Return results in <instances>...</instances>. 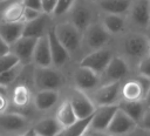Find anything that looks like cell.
Listing matches in <instances>:
<instances>
[{"mask_svg": "<svg viewBox=\"0 0 150 136\" xmlns=\"http://www.w3.org/2000/svg\"><path fill=\"white\" fill-rule=\"evenodd\" d=\"M121 47L123 52L121 56H123L127 60L129 66L131 62L135 63L136 66L138 61L150 52L148 35L142 32H136V30L129 32L123 36Z\"/></svg>", "mask_w": 150, "mask_h": 136, "instance_id": "cell-1", "label": "cell"}, {"mask_svg": "<svg viewBox=\"0 0 150 136\" xmlns=\"http://www.w3.org/2000/svg\"><path fill=\"white\" fill-rule=\"evenodd\" d=\"M54 33L70 56L76 55L82 49V33L70 21L61 20L55 23Z\"/></svg>", "mask_w": 150, "mask_h": 136, "instance_id": "cell-2", "label": "cell"}, {"mask_svg": "<svg viewBox=\"0 0 150 136\" xmlns=\"http://www.w3.org/2000/svg\"><path fill=\"white\" fill-rule=\"evenodd\" d=\"M33 87L36 90H59L66 80L60 69L55 67L33 66Z\"/></svg>", "mask_w": 150, "mask_h": 136, "instance_id": "cell-3", "label": "cell"}, {"mask_svg": "<svg viewBox=\"0 0 150 136\" xmlns=\"http://www.w3.org/2000/svg\"><path fill=\"white\" fill-rule=\"evenodd\" d=\"M150 87V80L139 75L134 77H127L121 82L120 88V101L138 102L144 101Z\"/></svg>", "mask_w": 150, "mask_h": 136, "instance_id": "cell-4", "label": "cell"}, {"mask_svg": "<svg viewBox=\"0 0 150 136\" xmlns=\"http://www.w3.org/2000/svg\"><path fill=\"white\" fill-rule=\"evenodd\" d=\"M110 39L111 34L103 27L101 21H94L82 33V48H87L89 52L101 49L107 47Z\"/></svg>", "mask_w": 150, "mask_h": 136, "instance_id": "cell-5", "label": "cell"}, {"mask_svg": "<svg viewBox=\"0 0 150 136\" xmlns=\"http://www.w3.org/2000/svg\"><path fill=\"white\" fill-rule=\"evenodd\" d=\"M130 74V66L121 55H114L107 68L100 75V86L122 82Z\"/></svg>", "mask_w": 150, "mask_h": 136, "instance_id": "cell-6", "label": "cell"}, {"mask_svg": "<svg viewBox=\"0 0 150 136\" xmlns=\"http://www.w3.org/2000/svg\"><path fill=\"white\" fill-rule=\"evenodd\" d=\"M114 55L115 54L111 48L104 47L101 49H96V50L87 53L83 57H81L79 61V66L86 67V68L95 72L96 74L101 75L103 73V70L107 68V66L109 64V62Z\"/></svg>", "mask_w": 150, "mask_h": 136, "instance_id": "cell-7", "label": "cell"}, {"mask_svg": "<svg viewBox=\"0 0 150 136\" xmlns=\"http://www.w3.org/2000/svg\"><path fill=\"white\" fill-rule=\"evenodd\" d=\"M68 21H70L81 33L94 22V11L87 0H76L70 12L68 13Z\"/></svg>", "mask_w": 150, "mask_h": 136, "instance_id": "cell-8", "label": "cell"}, {"mask_svg": "<svg viewBox=\"0 0 150 136\" xmlns=\"http://www.w3.org/2000/svg\"><path fill=\"white\" fill-rule=\"evenodd\" d=\"M120 88H121V82L101 84L95 90H93L90 94H88V96L95 107L115 106L121 100Z\"/></svg>", "mask_w": 150, "mask_h": 136, "instance_id": "cell-9", "label": "cell"}, {"mask_svg": "<svg viewBox=\"0 0 150 136\" xmlns=\"http://www.w3.org/2000/svg\"><path fill=\"white\" fill-rule=\"evenodd\" d=\"M30 129L28 118L14 111H5L0 114V130L4 132H8L9 135L13 134H23Z\"/></svg>", "mask_w": 150, "mask_h": 136, "instance_id": "cell-10", "label": "cell"}, {"mask_svg": "<svg viewBox=\"0 0 150 136\" xmlns=\"http://www.w3.org/2000/svg\"><path fill=\"white\" fill-rule=\"evenodd\" d=\"M8 89V100L13 107L18 109H26L27 107H29L30 103H33L34 94L32 91V87L27 81H21L19 79Z\"/></svg>", "mask_w": 150, "mask_h": 136, "instance_id": "cell-11", "label": "cell"}, {"mask_svg": "<svg viewBox=\"0 0 150 136\" xmlns=\"http://www.w3.org/2000/svg\"><path fill=\"white\" fill-rule=\"evenodd\" d=\"M67 98L70 102L77 120H83V118L90 117L96 109V107L89 98L88 94H86L79 89L71 90Z\"/></svg>", "mask_w": 150, "mask_h": 136, "instance_id": "cell-12", "label": "cell"}, {"mask_svg": "<svg viewBox=\"0 0 150 136\" xmlns=\"http://www.w3.org/2000/svg\"><path fill=\"white\" fill-rule=\"evenodd\" d=\"M73 81L75 89L87 94L88 91L91 93L100 86V75L86 67L77 66L73 73Z\"/></svg>", "mask_w": 150, "mask_h": 136, "instance_id": "cell-13", "label": "cell"}, {"mask_svg": "<svg viewBox=\"0 0 150 136\" xmlns=\"http://www.w3.org/2000/svg\"><path fill=\"white\" fill-rule=\"evenodd\" d=\"M36 41L38 39H34V38L21 36L16 42L9 46V53L13 54L21 64L29 66L32 64V59H33V53H34Z\"/></svg>", "mask_w": 150, "mask_h": 136, "instance_id": "cell-14", "label": "cell"}, {"mask_svg": "<svg viewBox=\"0 0 150 136\" xmlns=\"http://www.w3.org/2000/svg\"><path fill=\"white\" fill-rule=\"evenodd\" d=\"M135 128H137V123L121 109H117L105 132L111 136H127Z\"/></svg>", "mask_w": 150, "mask_h": 136, "instance_id": "cell-15", "label": "cell"}, {"mask_svg": "<svg viewBox=\"0 0 150 136\" xmlns=\"http://www.w3.org/2000/svg\"><path fill=\"white\" fill-rule=\"evenodd\" d=\"M52 27H53L52 15L42 13L38 19H35L30 22H25V28H23L22 36L40 39L42 36L47 35Z\"/></svg>", "mask_w": 150, "mask_h": 136, "instance_id": "cell-16", "label": "cell"}, {"mask_svg": "<svg viewBox=\"0 0 150 136\" xmlns=\"http://www.w3.org/2000/svg\"><path fill=\"white\" fill-rule=\"evenodd\" d=\"M23 11L22 0H2L0 1V21L23 22Z\"/></svg>", "mask_w": 150, "mask_h": 136, "instance_id": "cell-17", "label": "cell"}, {"mask_svg": "<svg viewBox=\"0 0 150 136\" xmlns=\"http://www.w3.org/2000/svg\"><path fill=\"white\" fill-rule=\"evenodd\" d=\"M117 109H118L117 104L96 107V109L91 116V120H90L89 129L97 130V131H105L108 125L110 124L115 113L117 111Z\"/></svg>", "mask_w": 150, "mask_h": 136, "instance_id": "cell-18", "label": "cell"}, {"mask_svg": "<svg viewBox=\"0 0 150 136\" xmlns=\"http://www.w3.org/2000/svg\"><path fill=\"white\" fill-rule=\"evenodd\" d=\"M48 41H49V47H50V54H52V62H53V67L60 69L63 66H66L68 63V61L70 60V55L69 53L66 50V48L60 43V41L57 40L55 33H54V25L53 27L49 29L48 34Z\"/></svg>", "mask_w": 150, "mask_h": 136, "instance_id": "cell-19", "label": "cell"}, {"mask_svg": "<svg viewBox=\"0 0 150 136\" xmlns=\"http://www.w3.org/2000/svg\"><path fill=\"white\" fill-rule=\"evenodd\" d=\"M131 22L138 28L150 27V15H149V1L148 0H132L130 11Z\"/></svg>", "mask_w": 150, "mask_h": 136, "instance_id": "cell-20", "label": "cell"}, {"mask_svg": "<svg viewBox=\"0 0 150 136\" xmlns=\"http://www.w3.org/2000/svg\"><path fill=\"white\" fill-rule=\"evenodd\" d=\"M32 64L34 67H52L53 66L50 47H49V41H48L47 35L38 39L35 48H34V53H33Z\"/></svg>", "mask_w": 150, "mask_h": 136, "instance_id": "cell-21", "label": "cell"}, {"mask_svg": "<svg viewBox=\"0 0 150 136\" xmlns=\"http://www.w3.org/2000/svg\"><path fill=\"white\" fill-rule=\"evenodd\" d=\"M59 100V90H36L33 95V106L39 111H48L57 104Z\"/></svg>", "mask_w": 150, "mask_h": 136, "instance_id": "cell-22", "label": "cell"}, {"mask_svg": "<svg viewBox=\"0 0 150 136\" xmlns=\"http://www.w3.org/2000/svg\"><path fill=\"white\" fill-rule=\"evenodd\" d=\"M61 129L62 127L59 124L54 116L43 117L30 127V131L34 134V136H56Z\"/></svg>", "mask_w": 150, "mask_h": 136, "instance_id": "cell-23", "label": "cell"}, {"mask_svg": "<svg viewBox=\"0 0 150 136\" xmlns=\"http://www.w3.org/2000/svg\"><path fill=\"white\" fill-rule=\"evenodd\" d=\"M97 8L103 14H115V15H122L129 13L132 0H98Z\"/></svg>", "mask_w": 150, "mask_h": 136, "instance_id": "cell-24", "label": "cell"}, {"mask_svg": "<svg viewBox=\"0 0 150 136\" xmlns=\"http://www.w3.org/2000/svg\"><path fill=\"white\" fill-rule=\"evenodd\" d=\"M25 22H4L0 21V38L8 45L12 46L23 34Z\"/></svg>", "mask_w": 150, "mask_h": 136, "instance_id": "cell-25", "label": "cell"}, {"mask_svg": "<svg viewBox=\"0 0 150 136\" xmlns=\"http://www.w3.org/2000/svg\"><path fill=\"white\" fill-rule=\"evenodd\" d=\"M54 117L62 128L69 127L77 121V117H76V115L73 110V107H71L70 102L68 101V98H64L59 104Z\"/></svg>", "mask_w": 150, "mask_h": 136, "instance_id": "cell-26", "label": "cell"}, {"mask_svg": "<svg viewBox=\"0 0 150 136\" xmlns=\"http://www.w3.org/2000/svg\"><path fill=\"white\" fill-rule=\"evenodd\" d=\"M118 109H121L123 113H125L130 118H132L137 124L139 120L142 118L144 111L146 110V104L144 101L138 102H127V101H120L117 103Z\"/></svg>", "mask_w": 150, "mask_h": 136, "instance_id": "cell-27", "label": "cell"}, {"mask_svg": "<svg viewBox=\"0 0 150 136\" xmlns=\"http://www.w3.org/2000/svg\"><path fill=\"white\" fill-rule=\"evenodd\" d=\"M101 23L103 27L112 35L121 33L125 27V20L122 15H115V14H103L101 18Z\"/></svg>", "mask_w": 150, "mask_h": 136, "instance_id": "cell-28", "label": "cell"}, {"mask_svg": "<svg viewBox=\"0 0 150 136\" xmlns=\"http://www.w3.org/2000/svg\"><path fill=\"white\" fill-rule=\"evenodd\" d=\"M25 67L26 66H23L19 62L18 64L13 66L12 68H9L6 72H4L2 74H0V88L8 90V88H11L19 80Z\"/></svg>", "mask_w": 150, "mask_h": 136, "instance_id": "cell-29", "label": "cell"}, {"mask_svg": "<svg viewBox=\"0 0 150 136\" xmlns=\"http://www.w3.org/2000/svg\"><path fill=\"white\" fill-rule=\"evenodd\" d=\"M93 116V115H91ZM91 116L88 118H83V120H77L74 124L62 128L61 131L56 135V136H82L83 134H86L89 129L90 125V120Z\"/></svg>", "mask_w": 150, "mask_h": 136, "instance_id": "cell-30", "label": "cell"}, {"mask_svg": "<svg viewBox=\"0 0 150 136\" xmlns=\"http://www.w3.org/2000/svg\"><path fill=\"white\" fill-rule=\"evenodd\" d=\"M76 0H57L56 4H55V7L52 12V18L53 19H59V18H62L64 15H67L71 7L74 6Z\"/></svg>", "mask_w": 150, "mask_h": 136, "instance_id": "cell-31", "label": "cell"}, {"mask_svg": "<svg viewBox=\"0 0 150 136\" xmlns=\"http://www.w3.org/2000/svg\"><path fill=\"white\" fill-rule=\"evenodd\" d=\"M136 70L137 75L150 80V52L138 61L136 64Z\"/></svg>", "mask_w": 150, "mask_h": 136, "instance_id": "cell-32", "label": "cell"}, {"mask_svg": "<svg viewBox=\"0 0 150 136\" xmlns=\"http://www.w3.org/2000/svg\"><path fill=\"white\" fill-rule=\"evenodd\" d=\"M18 63H19V60L11 53L5 56H1L0 57V74H2L4 72H6L7 69L12 68L13 66H15Z\"/></svg>", "mask_w": 150, "mask_h": 136, "instance_id": "cell-33", "label": "cell"}, {"mask_svg": "<svg viewBox=\"0 0 150 136\" xmlns=\"http://www.w3.org/2000/svg\"><path fill=\"white\" fill-rule=\"evenodd\" d=\"M43 12L41 11H36V9H33V8H28V7H25V11H23V22H30L35 19H38Z\"/></svg>", "mask_w": 150, "mask_h": 136, "instance_id": "cell-34", "label": "cell"}, {"mask_svg": "<svg viewBox=\"0 0 150 136\" xmlns=\"http://www.w3.org/2000/svg\"><path fill=\"white\" fill-rule=\"evenodd\" d=\"M9 106V100H8V90L0 88V114L7 111Z\"/></svg>", "mask_w": 150, "mask_h": 136, "instance_id": "cell-35", "label": "cell"}, {"mask_svg": "<svg viewBox=\"0 0 150 136\" xmlns=\"http://www.w3.org/2000/svg\"><path fill=\"white\" fill-rule=\"evenodd\" d=\"M137 127H139V128H142L146 131H150V107H148L146 110L144 111V114H143L142 118L139 120Z\"/></svg>", "mask_w": 150, "mask_h": 136, "instance_id": "cell-36", "label": "cell"}, {"mask_svg": "<svg viewBox=\"0 0 150 136\" xmlns=\"http://www.w3.org/2000/svg\"><path fill=\"white\" fill-rule=\"evenodd\" d=\"M22 4H23L25 7H28V8H33V9L43 12L41 0H22Z\"/></svg>", "mask_w": 150, "mask_h": 136, "instance_id": "cell-37", "label": "cell"}, {"mask_svg": "<svg viewBox=\"0 0 150 136\" xmlns=\"http://www.w3.org/2000/svg\"><path fill=\"white\" fill-rule=\"evenodd\" d=\"M57 0H41L42 2V9H43V13L46 14H52L54 7H55V4H56Z\"/></svg>", "mask_w": 150, "mask_h": 136, "instance_id": "cell-38", "label": "cell"}, {"mask_svg": "<svg viewBox=\"0 0 150 136\" xmlns=\"http://www.w3.org/2000/svg\"><path fill=\"white\" fill-rule=\"evenodd\" d=\"M127 136H150V131H146L139 127L135 128L130 134H128Z\"/></svg>", "mask_w": 150, "mask_h": 136, "instance_id": "cell-39", "label": "cell"}, {"mask_svg": "<svg viewBox=\"0 0 150 136\" xmlns=\"http://www.w3.org/2000/svg\"><path fill=\"white\" fill-rule=\"evenodd\" d=\"M9 54V46L0 38V57Z\"/></svg>", "mask_w": 150, "mask_h": 136, "instance_id": "cell-40", "label": "cell"}, {"mask_svg": "<svg viewBox=\"0 0 150 136\" xmlns=\"http://www.w3.org/2000/svg\"><path fill=\"white\" fill-rule=\"evenodd\" d=\"M88 134L89 136H111L105 131H97V130H91V129H88Z\"/></svg>", "mask_w": 150, "mask_h": 136, "instance_id": "cell-41", "label": "cell"}, {"mask_svg": "<svg viewBox=\"0 0 150 136\" xmlns=\"http://www.w3.org/2000/svg\"><path fill=\"white\" fill-rule=\"evenodd\" d=\"M7 136H34V134L29 129L27 132H23V134H13V135H7Z\"/></svg>", "mask_w": 150, "mask_h": 136, "instance_id": "cell-42", "label": "cell"}, {"mask_svg": "<svg viewBox=\"0 0 150 136\" xmlns=\"http://www.w3.org/2000/svg\"><path fill=\"white\" fill-rule=\"evenodd\" d=\"M146 107H150V87H149V90H148V94L145 96V100H144Z\"/></svg>", "mask_w": 150, "mask_h": 136, "instance_id": "cell-43", "label": "cell"}, {"mask_svg": "<svg viewBox=\"0 0 150 136\" xmlns=\"http://www.w3.org/2000/svg\"><path fill=\"white\" fill-rule=\"evenodd\" d=\"M87 1H89V2H97L98 0H87Z\"/></svg>", "mask_w": 150, "mask_h": 136, "instance_id": "cell-44", "label": "cell"}, {"mask_svg": "<svg viewBox=\"0 0 150 136\" xmlns=\"http://www.w3.org/2000/svg\"><path fill=\"white\" fill-rule=\"evenodd\" d=\"M148 35V39H149V48H150V34H146Z\"/></svg>", "mask_w": 150, "mask_h": 136, "instance_id": "cell-45", "label": "cell"}, {"mask_svg": "<svg viewBox=\"0 0 150 136\" xmlns=\"http://www.w3.org/2000/svg\"><path fill=\"white\" fill-rule=\"evenodd\" d=\"M82 136H89V134H88V131H87V132H86V134H83V135H82Z\"/></svg>", "mask_w": 150, "mask_h": 136, "instance_id": "cell-46", "label": "cell"}, {"mask_svg": "<svg viewBox=\"0 0 150 136\" xmlns=\"http://www.w3.org/2000/svg\"><path fill=\"white\" fill-rule=\"evenodd\" d=\"M149 15H150V1H149Z\"/></svg>", "mask_w": 150, "mask_h": 136, "instance_id": "cell-47", "label": "cell"}, {"mask_svg": "<svg viewBox=\"0 0 150 136\" xmlns=\"http://www.w3.org/2000/svg\"><path fill=\"white\" fill-rule=\"evenodd\" d=\"M148 1H150V0H148Z\"/></svg>", "mask_w": 150, "mask_h": 136, "instance_id": "cell-48", "label": "cell"}, {"mask_svg": "<svg viewBox=\"0 0 150 136\" xmlns=\"http://www.w3.org/2000/svg\"><path fill=\"white\" fill-rule=\"evenodd\" d=\"M0 1H2V0H0Z\"/></svg>", "mask_w": 150, "mask_h": 136, "instance_id": "cell-49", "label": "cell"}]
</instances>
